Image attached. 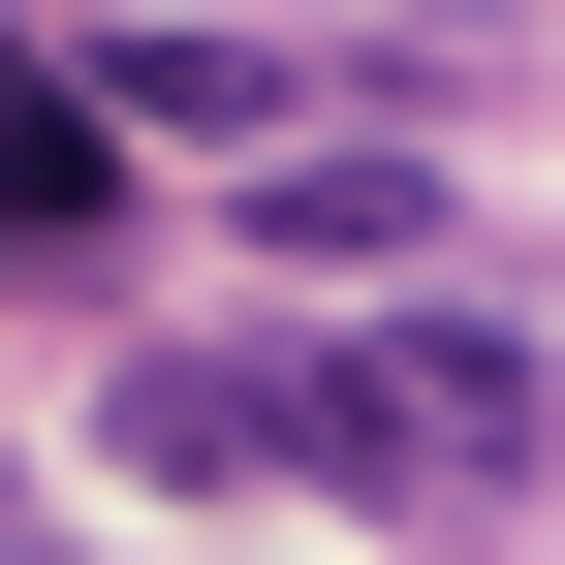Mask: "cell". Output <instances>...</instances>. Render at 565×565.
<instances>
[{
  "instance_id": "6da1fadb",
  "label": "cell",
  "mask_w": 565,
  "mask_h": 565,
  "mask_svg": "<svg viewBox=\"0 0 565 565\" xmlns=\"http://www.w3.org/2000/svg\"><path fill=\"white\" fill-rule=\"evenodd\" d=\"M282 471H345V503H440V534H503L534 471H565V377L503 315H377V345H282Z\"/></svg>"
},
{
  "instance_id": "7a4b0ae2",
  "label": "cell",
  "mask_w": 565,
  "mask_h": 565,
  "mask_svg": "<svg viewBox=\"0 0 565 565\" xmlns=\"http://www.w3.org/2000/svg\"><path fill=\"white\" fill-rule=\"evenodd\" d=\"M252 252H315V282L440 252V158H408V126H282V158H252Z\"/></svg>"
},
{
  "instance_id": "3957f363",
  "label": "cell",
  "mask_w": 565,
  "mask_h": 565,
  "mask_svg": "<svg viewBox=\"0 0 565 565\" xmlns=\"http://www.w3.org/2000/svg\"><path fill=\"white\" fill-rule=\"evenodd\" d=\"M95 126H158V158H282L315 126V63H252V32H126V63H63Z\"/></svg>"
},
{
  "instance_id": "277c9868",
  "label": "cell",
  "mask_w": 565,
  "mask_h": 565,
  "mask_svg": "<svg viewBox=\"0 0 565 565\" xmlns=\"http://www.w3.org/2000/svg\"><path fill=\"white\" fill-rule=\"evenodd\" d=\"M95 440L158 471V503H252V471H282V345H158V377H126Z\"/></svg>"
},
{
  "instance_id": "5b68a950",
  "label": "cell",
  "mask_w": 565,
  "mask_h": 565,
  "mask_svg": "<svg viewBox=\"0 0 565 565\" xmlns=\"http://www.w3.org/2000/svg\"><path fill=\"white\" fill-rule=\"evenodd\" d=\"M95 221H126V126L63 95V32H32L0 63V252H95Z\"/></svg>"
},
{
  "instance_id": "8992f818",
  "label": "cell",
  "mask_w": 565,
  "mask_h": 565,
  "mask_svg": "<svg viewBox=\"0 0 565 565\" xmlns=\"http://www.w3.org/2000/svg\"><path fill=\"white\" fill-rule=\"evenodd\" d=\"M408 32H534V0H408Z\"/></svg>"
}]
</instances>
